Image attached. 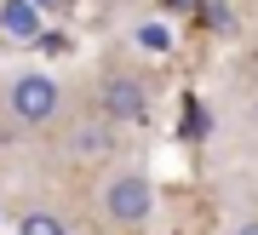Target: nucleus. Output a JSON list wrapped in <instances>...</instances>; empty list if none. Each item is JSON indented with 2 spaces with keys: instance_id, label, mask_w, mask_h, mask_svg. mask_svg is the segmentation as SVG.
Instances as JSON below:
<instances>
[{
  "instance_id": "12",
  "label": "nucleus",
  "mask_w": 258,
  "mask_h": 235,
  "mask_svg": "<svg viewBox=\"0 0 258 235\" xmlns=\"http://www.w3.org/2000/svg\"><path fill=\"white\" fill-rule=\"evenodd\" d=\"M166 6H172V12H195V0H166Z\"/></svg>"
},
{
  "instance_id": "3",
  "label": "nucleus",
  "mask_w": 258,
  "mask_h": 235,
  "mask_svg": "<svg viewBox=\"0 0 258 235\" xmlns=\"http://www.w3.org/2000/svg\"><path fill=\"white\" fill-rule=\"evenodd\" d=\"M103 115L109 121H144L149 115V86L138 81V75H126V69H115V75H103Z\"/></svg>"
},
{
  "instance_id": "2",
  "label": "nucleus",
  "mask_w": 258,
  "mask_h": 235,
  "mask_svg": "<svg viewBox=\"0 0 258 235\" xmlns=\"http://www.w3.org/2000/svg\"><path fill=\"white\" fill-rule=\"evenodd\" d=\"M6 103H12V115H18L23 127H46V121L57 115V103H63V92H57L52 75H18Z\"/></svg>"
},
{
  "instance_id": "8",
  "label": "nucleus",
  "mask_w": 258,
  "mask_h": 235,
  "mask_svg": "<svg viewBox=\"0 0 258 235\" xmlns=\"http://www.w3.org/2000/svg\"><path fill=\"white\" fill-rule=\"evenodd\" d=\"M138 46L144 52H172V35H166L161 23H138Z\"/></svg>"
},
{
  "instance_id": "9",
  "label": "nucleus",
  "mask_w": 258,
  "mask_h": 235,
  "mask_svg": "<svg viewBox=\"0 0 258 235\" xmlns=\"http://www.w3.org/2000/svg\"><path fill=\"white\" fill-rule=\"evenodd\" d=\"M184 132H189V138L207 132V115H201V103H195V98H189V115H184Z\"/></svg>"
},
{
  "instance_id": "10",
  "label": "nucleus",
  "mask_w": 258,
  "mask_h": 235,
  "mask_svg": "<svg viewBox=\"0 0 258 235\" xmlns=\"http://www.w3.org/2000/svg\"><path fill=\"white\" fill-rule=\"evenodd\" d=\"M35 40H40V52H52V57H63V52H69V40H63V35H35Z\"/></svg>"
},
{
  "instance_id": "6",
  "label": "nucleus",
  "mask_w": 258,
  "mask_h": 235,
  "mask_svg": "<svg viewBox=\"0 0 258 235\" xmlns=\"http://www.w3.org/2000/svg\"><path fill=\"white\" fill-rule=\"evenodd\" d=\"M18 235H69V224L52 218V212H29L23 224H18Z\"/></svg>"
},
{
  "instance_id": "4",
  "label": "nucleus",
  "mask_w": 258,
  "mask_h": 235,
  "mask_svg": "<svg viewBox=\"0 0 258 235\" xmlns=\"http://www.w3.org/2000/svg\"><path fill=\"white\" fill-rule=\"evenodd\" d=\"M0 35L6 40H35L40 35V6L35 0H0Z\"/></svg>"
},
{
  "instance_id": "11",
  "label": "nucleus",
  "mask_w": 258,
  "mask_h": 235,
  "mask_svg": "<svg viewBox=\"0 0 258 235\" xmlns=\"http://www.w3.org/2000/svg\"><path fill=\"white\" fill-rule=\"evenodd\" d=\"M40 12H69V0H35Z\"/></svg>"
},
{
  "instance_id": "7",
  "label": "nucleus",
  "mask_w": 258,
  "mask_h": 235,
  "mask_svg": "<svg viewBox=\"0 0 258 235\" xmlns=\"http://www.w3.org/2000/svg\"><path fill=\"white\" fill-rule=\"evenodd\" d=\"M195 6H201V23H207V29H230V23H235L230 0H195Z\"/></svg>"
},
{
  "instance_id": "1",
  "label": "nucleus",
  "mask_w": 258,
  "mask_h": 235,
  "mask_svg": "<svg viewBox=\"0 0 258 235\" xmlns=\"http://www.w3.org/2000/svg\"><path fill=\"white\" fill-rule=\"evenodd\" d=\"M149 207H155V184L144 178V172H115L109 184H103V212H109V224H120V229H138L144 218H149Z\"/></svg>"
},
{
  "instance_id": "13",
  "label": "nucleus",
  "mask_w": 258,
  "mask_h": 235,
  "mask_svg": "<svg viewBox=\"0 0 258 235\" xmlns=\"http://www.w3.org/2000/svg\"><path fill=\"white\" fill-rule=\"evenodd\" d=\"M235 235H258V218H252V224H241V229H235Z\"/></svg>"
},
{
  "instance_id": "5",
  "label": "nucleus",
  "mask_w": 258,
  "mask_h": 235,
  "mask_svg": "<svg viewBox=\"0 0 258 235\" xmlns=\"http://www.w3.org/2000/svg\"><path fill=\"white\" fill-rule=\"evenodd\" d=\"M69 149L75 155H109L115 149V132L103 127V121H81V127L69 132Z\"/></svg>"
}]
</instances>
